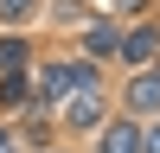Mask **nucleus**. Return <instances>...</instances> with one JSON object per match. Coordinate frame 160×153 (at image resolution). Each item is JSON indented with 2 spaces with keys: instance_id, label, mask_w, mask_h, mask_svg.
Wrapping results in <instances>:
<instances>
[{
  "instance_id": "1",
  "label": "nucleus",
  "mask_w": 160,
  "mask_h": 153,
  "mask_svg": "<svg viewBox=\"0 0 160 153\" xmlns=\"http://www.w3.org/2000/svg\"><path fill=\"white\" fill-rule=\"evenodd\" d=\"M83 51H90V58H115V51H122V32H115L109 19L83 26Z\"/></svg>"
},
{
  "instance_id": "2",
  "label": "nucleus",
  "mask_w": 160,
  "mask_h": 153,
  "mask_svg": "<svg viewBox=\"0 0 160 153\" xmlns=\"http://www.w3.org/2000/svg\"><path fill=\"white\" fill-rule=\"evenodd\" d=\"M64 115H71V128H96V121H102V96H96V89H77Z\"/></svg>"
},
{
  "instance_id": "3",
  "label": "nucleus",
  "mask_w": 160,
  "mask_h": 153,
  "mask_svg": "<svg viewBox=\"0 0 160 153\" xmlns=\"http://www.w3.org/2000/svg\"><path fill=\"white\" fill-rule=\"evenodd\" d=\"M160 51V26H135V32L122 38V58H135V64H148Z\"/></svg>"
},
{
  "instance_id": "4",
  "label": "nucleus",
  "mask_w": 160,
  "mask_h": 153,
  "mask_svg": "<svg viewBox=\"0 0 160 153\" xmlns=\"http://www.w3.org/2000/svg\"><path fill=\"white\" fill-rule=\"evenodd\" d=\"M128 102H135L141 115H154V109H160V70H141L135 83H128Z\"/></svg>"
},
{
  "instance_id": "5",
  "label": "nucleus",
  "mask_w": 160,
  "mask_h": 153,
  "mask_svg": "<svg viewBox=\"0 0 160 153\" xmlns=\"http://www.w3.org/2000/svg\"><path fill=\"white\" fill-rule=\"evenodd\" d=\"M102 153H141V128H128V121H115L109 134H102Z\"/></svg>"
},
{
  "instance_id": "6",
  "label": "nucleus",
  "mask_w": 160,
  "mask_h": 153,
  "mask_svg": "<svg viewBox=\"0 0 160 153\" xmlns=\"http://www.w3.org/2000/svg\"><path fill=\"white\" fill-rule=\"evenodd\" d=\"M19 64H26V45L19 38H0V76H13Z\"/></svg>"
},
{
  "instance_id": "7",
  "label": "nucleus",
  "mask_w": 160,
  "mask_h": 153,
  "mask_svg": "<svg viewBox=\"0 0 160 153\" xmlns=\"http://www.w3.org/2000/svg\"><path fill=\"white\" fill-rule=\"evenodd\" d=\"M0 102H7V109L26 102V83H19V76H0Z\"/></svg>"
},
{
  "instance_id": "8",
  "label": "nucleus",
  "mask_w": 160,
  "mask_h": 153,
  "mask_svg": "<svg viewBox=\"0 0 160 153\" xmlns=\"http://www.w3.org/2000/svg\"><path fill=\"white\" fill-rule=\"evenodd\" d=\"M141 153H160V121L148 128V134H141Z\"/></svg>"
},
{
  "instance_id": "9",
  "label": "nucleus",
  "mask_w": 160,
  "mask_h": 153,
  "mask_svg": "<svg viewBox=\"0 0 160 153\" xmlns=\"http://www.w3.org/2000/svg\"><path fill=\"white\" fill-rule=\"evenodd\" d=\"M26 7H32V0H0V13H7V19H19Z\"/></svg>"
},
{
  "instance_id": "10",
  "label": "nucleus",
  "mask_w": 160,
  "mask_h": 153,
  "mask_svg": "<svg viewBox=\"0 0 160 153\" xmlns=\"http://www.w3.org/2000/svg\"><path fill=\"white\" fill-rule=\"evenodd\" d=\"M115 7H141V0H115Z\"/></svg>"
}]
</instances>
